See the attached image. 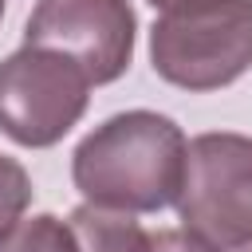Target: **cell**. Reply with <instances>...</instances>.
<instances>
[{"label":"cell","instance_id":"6da1fadb","mask_svg":"<svg viewBox=\"0 0 252 252\" xmlns=\"http://www.w3.org/2000/svg\"><path fill=\"white\" fill-rule=\"evenodd\" d=\"M185 146L189 142L173 118L126 110L79 142L71 177L87 205L114 213H158L173 205L181 189Z\"/></svg>","mask_w":252,"mask_h":252},{"label":"cell","instance_id":"7a4b0ae2","mask_svg":"<svg viewBox=\"0 0 252 252\" xmlns=\"http://www.w3.org/2000/svg\"><path fill=\"white\" fill-rule=\"evenodd\" d=\"M158 79L181 91H220L252 67V0H181L150 28Z\"/></svg>","mask_w":252,"mask_h":252},{"label":"cell","instance_id":"3957f363","mask_svg":"<svg viewBox=\"0 0 252 252\" xmlns=\"http://www.w3.org/2000/svg\"><path fill=\"white\" fill-rule=\"evenodd\" d=\"M181 228L220 252L252 248V138L201 134L185 146V173L173 197Z\"/></svg>","mask_w":252,"mask_h":252},{"label":"cell","instance_id":"277c9868","mask_svg":"<svg viewBox=\"0 0 252 252\" xmlns=\"http://www.w3.org/2000/svg\"><path fill=\"white\" fill-rule=\"evenodd\" d=\"M87 98V71L51 47L24 43L0 63V130L20 146H55L83 118Z\"/></svg>","mask_w":252,"mask_h":252},{"label":"cell","instance_id":"5b68a950","mask_svg":"<svg viewBox=\"0 0 252 252\" xmlns=\"http://www.w3.org/2000/svg\"><path fill=\"white\" fill-rule=\"evenodd\" d=\"M138 16L130 0H39L28 16L24 43L75 59L87 79L114 83L134 59Z\"/></svg>","mask_w":252,"mask_h":252},{"label":"cell","instance_id":"8992f818","mask_svg":"<svg viewBox=\"0 0 252 252\" xmlns=\"http://www.w3.org/2000/svg\"><path fill=\"white\" fill-rule=\"evenodd\" d=\"M67 224L79 240V252H142L146 248V228L134 220V213L79 205Z\"/></svg>","mask_w":252,"mask_h":252},{"label":"cell","instance_id":"52a82bcc","mask_svg":"<svg viewBox=\"0 0 252 252\" xmlns=\"http://www.w3.org/2000/svg\"><path fill=\"white\" fill-rule=\"evenodd\" d=\"M0 252H79V240H75L67 220H59L51 213H39V217L20 220L0 240Z\"/></svg>","mask_w":252,"mask_h":252},{"label":"cell","instance_id":"ba28073f","mask_svg":"<svg viewBox=\"0 0 252 252\" xmlns=\"http://www.w3.org/2000/svg\"><path fill=\"white\" fill-rule=\"evenodd\" d=\"M32 205V181H28V169L0 154V240L24 220V209Z\"/></svg>","mask_w":252,"mask_h":252},{"label":"cell","instance_id":"9c48e42d","mask_svg":"<svg viewBox=\"0 0 252 252\" xmlns=\"http://www.w3.org/2000/svg\"><path fill=\"white\" fill-rule=\"evenodd\" d=\"M142 252H220V248L201 240L189 228H158V232H146V248Z\"/></svg>","mask_w":252,"mask_h":252},{"label":"cell","instance_id":"30bf717a","mask_svg":"<svg viewBox=\"0 0 252 252\" xmlns=\"http://www.w3.org/2000/svg\"><path fill=\"white\" fill-rule=\"evenodd\" d=\"M154 8H169V4H181V0H150Z\"/></svg>","mask_w":252,"mask_h":252},{"label":"cell","instance_id":"8fae6325","mask_svg":"<svg viewBox=\"0 0 252 252\" xmlns=\"http://www.w3.org/2000/svg\"><path fill=\"white\" fill-rule=\"evenodd\" d=\"M4 4H8V0H0V16H4Z\"/></svg>","mask_w":252,"mask_h":252},{"label":"cell","instance_id":"7c38bea8","mask_svg":"<svg viewBox=\"0 0 252 252\" xmlns=\"http://www.w3.org/2000/svg\"><path fill=\"white\" fill-rule=\"evenodd\" d=\"M244 252H252V248H244Z\"/></svg>","mask_w":252,"mask_h":252}]
</instances>
